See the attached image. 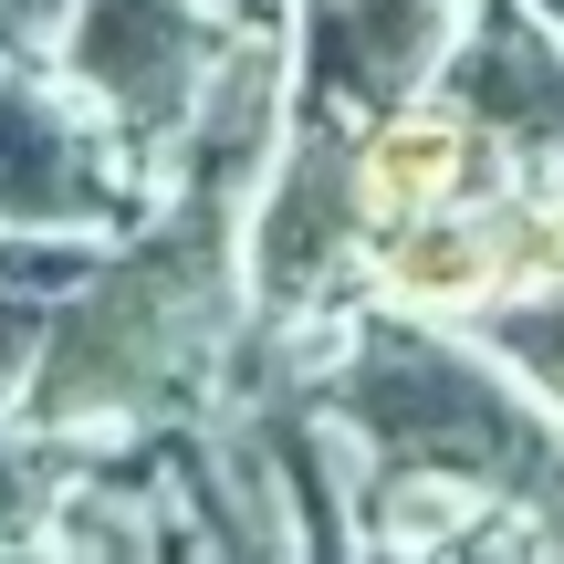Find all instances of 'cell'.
<instances>
[{"mask_svg": "<svg viewBox=\"0 0 564 564\" xmlns=\"http://www.w3.org/2000/svg\"><path fill=\"white\" fill-rule=\"evenodd\" d=\"M241 209L158 188L126 241L95 251V272L63 293L53 345L11 419L42 429L53 449H105L188 419L220 398V366L251 324V241Z\"/></svg>", "mask_w": 564, "mask_h": 564, "instance_id": "1", "label": "cell"}, {"mask_svg": "<svg viewBox=\"0 0 564 564\" xmlns=\"http://www.w3.org/2000/svg\"><path fill=\"white\" fill-rule=\"evenodd\" d=\"M324 408L356 429L366 470H460L523 512L533 544H564V419L481 324H419L356 293Z\"/></svg>", "mask_w": 564, "mask_h": 564, "instance_id": "2", "label": "cell"}, {"mask_svg": "<svg viewBox=\"0 0 564 564\" xmlns=\"http://www.w3.org/2000/svg\"><path fill=\"white\" fill-rule=\"evenodd\" d=\"M158 209V167L116 137L53 53H0V230H126Z\"/></svg>", "mask_w": 564, "mask_h": 564, "instance_id": "3", "label": "cell"}, {"mask_svg": "<svg viewBox=\"0 0 564 564\" xmlns=\"http://www.w3.org/2000/svg\"><path fill=\"white\" fill-rule=\"evenodd\" d=\"M241 32L251 21L230 0H74L63 32H53V63L116 116V137L167 188V158H178L188 116H199L209 74H220V53Z\"/></svg>", "mask_w": 564, "mask_h": 564, "instance_id": "4", "label": "cell"}, {"mask_svg": "<svg viewBox=\"0 0 564 564\" xmlns=\"http://www.w3.org/2000/svg\"><path fill=\"white\" fill-rule=\"evenodd\" d=\"M251 314L303 324V314H345L366 272V178H356V126L345 116H303L293 147L272 158L262 199H251Z\"/></svg>", "mask_w": 564, "mask_h": 564, "instance_id": "5", "label": "cell"}, {"mask_svg": "<svg viewBox=\"0 0 564 564\" xmlns=\"http://www.w3.org/2000/svg\"><path fill=\"white\" fill-rule=\"evenodd\" d=\"M470 0H303V116H398L408 95H440V63L460 42Z\"/></svg>", "mask_w": 564, "mask_h": 564, "instance_id": "6", "label": "cell"}, {"mask_svg": "<svg viewBox=\"0 0 564 564\" xmlns=\"http://www.w3.org/2000/svg\"><path fill=\"white\" fill-rule=\"evenodd\" d=\"M440 95L460 105L481 137H502L523 167L564 158V32L533 0H470L460 42L440 63Z\"/></svg>", "mask_w": 564, "mask_h": 564, "instance_id": "7", "label": "cell"}, {"mask_svg": "<svg viewBox=\"0 0 564 564\" xmlns=\"http://www.w3.org/2000/svg\"><path fill=\"white\" fill-rule=\"evenodd\" d=\"M356 178H366V220L408 230V220H429V209L502 199V188L523 178V158H512L502 137H481L449 95H408L398 116L356 126Z\"/></svg>", "mask_w": 564, "mask_h": 564, "instance_id": "8", "label": "cell"}, {"mask_svg": "<svg viewBox=\"0 0 564 564\" xmlns=\"http://www.w3.org/2000/svg\"><path fill=\"white\" fill-rule=\"evenodd\" d=\"M356 293L387 303V314H419V324H481L491 303L512 293L502 199H460V209H429V220H408V230H377Z\"/></svg>", "mask_w": 564, "mask_h": 564, "instance_id": "9", "label": "cell"}, {"mask_svg": "<svg viewBox=\"0 0 564 564\" xmlns=\"http://www.w3.org/2000/svg\"><path fill=\"white\" fill-rule=\"evenodd\" d=\"M481 335L502 345L512 366H523L533 398L564 419V282H523V293H502V303L481 314Z\"/></svg>", "mask_w": 564, "mask_h": 564, "instance_id": "10", "label": "cell"}, {"mask_svg": "<svg viewBox=\"0 0 564 564\" xmlns=\"http://www.w3.org/2000/svg\"><path fill=\"white\" fill-rule=\"evenodd\" d=\"M53 502H63V449L0 419V544H53Z\"/></svg>", "mask_w": 564, "mask_h": 564, "instance_id": "11", "label": "cell"}, {"mask_svg": "<svg viewBox=\"0 0 564 564\" xmlns=\"http://www.w3.org/2000/svg\"><path fill=\"white\" fill-rule=\"evenodd\" d=\"M0 53H53V42L32 32V11H21V0H0Z\"/></svg>", "mask_w": 564, "mask_h": 564, "instance_id": "12", "label": "cell"}, {"mask_svg": "<svg viewBox=\"0 0 564 564\" xmlns=\"http://www.w3.org/2000/svg\"><path fill=\"white\" fill-rule=\"evenodd\" d=\"M230 11H241V21H293L303 0H230Z\"/></svg>", "mask_w": 564, "mask_h": 564, "instance_id": "13", "label": "cell"}, {"mask_svg": "<svg viewBox=\"0 0 564 564\" xmlns=\"http://www.w3.org/2000/svg\"><path fill=\"white\" fill-rule=\"evenodd\" d=\"M533 11H544V21H554V32H564V0H533Z\"/></svg>", "mask_w": 564, "mask_h": 564, "instance_id": "14", "label": "cell"}]
</instances>
